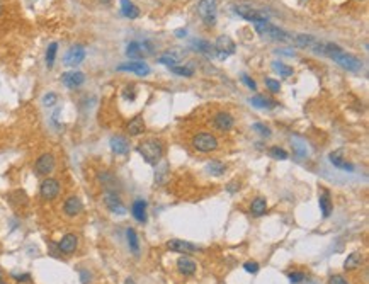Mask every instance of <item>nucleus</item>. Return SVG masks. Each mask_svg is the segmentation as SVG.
Wrapping results in <instances>:
<instances>
[{"instance_id": "nucleus-1", "label": "nucleus", "mask_w": 369, "mask_h": 284, "mask_svg": "<svg viewBox=\"0 0 369 284\" xmlns=\"http://www.w3.org/2000/svg\"><path fill=\"white\" fill-rule=\"evenodd\" d=\"M322 55L332 58L339 67H342L347 72H354V74H357V72L363 70V61L357 58V56L351 55V53L344 51L339 44L324 43V46H322Z\"/></svg>"}, {"instance_id": "nucleus-2", "label": "nucleus", "mask_w": 369, "mask_h": 284, "mask_svg": "<svg viewBox=\"0 0 369 284\" xmlns=\"http://www.w3.org/2000/svg\"><path fill=\"white\" fill-rule=\"evenodd\" d=\"M253 28H255L257 33L262 38H267V40L272 41H279V43H291L293 41V36L289 33H286L284 29L274 26L267 17H260L253 22Z\"/></svg>"}, {"instance_id": "nucleus-3", "label": "nucleus", "mask_w": 369, "mask_h": 284, "mask_svg": "<svg viewBox=\"0 0 369 284\" xmlns=\"http://www.w3.org/2000/svg\"><path fill=\"white\" fill-rule=\"evenodd\" d=\"M138 153L148 165H157L164 157V145L159 140H147L138 145Z\"/></svg>"}, {"instance_id": "nucleus-4", "label": "nucleus", "mask_w": 369, "mask_h": 284, "mask_svg": "<svg viewBox=\"0 0 369 284\" xmlns=\"http://www.w3.org/2000/svg\"><path fill=\"white\" fill-rule=\"evenodd\" d=\"M191 143L198 152L209 153L218 148V138L214 135H211V133H198V135L192 136Z\"/></svg>"}, {"instance_id": "nucleus-5", "label": "nucleus", "mask_w": 369, "mask_h": 284, "mask_svg": "<svg viewBox=\"0 0 369 284\" xmlns=\"http://www.w3.org/2000/svg\"><path fill=\"white\" fill-rule=\"evenodd\" d=\"M216 12H218V2L216 0H199L198 3V14L205 21L206 26L216 24Z\"/></svg>"}, {"instance_id": "nucleus-6", "label": "nucleus", "mask_w": 369, "mask_h": 284, "mask_svg": "<svg viewBox=\"0 0 369 284\" xmlns=\"http://www.w3.org/2000/svg\"><path fill=\"white\" fill-rule=\"evenodd\" d=\"M213 46H214V55H216L220 60L228 58V56L233 55L237 49L235 43H233V40L230 36H220Z\"/></svg>"}, {"instance_id": "nucleus-7", "label": "nucleus", "mask_w": 369, "mask_h": 284, "mask_svg": "<svg viewBox=\"0 0 369 284\" xmlns=\"http://www.w3.org/2000/svg\"><path fill=\"white\" fill-rule=\"evenodd\" d=\"M152 53H153V49H152V44H150L148 41H145V43L131 41V43L128 44V48H126V56L134 58V60H143L145 56L152 55Z\"/></svg>"}, {"instance_id": "nucleus-8", "label": "nucleus", "mask_w": 369, "mask_h": 284, "mask_svg": "<svg viewBox=\"0 0 369 284\" xmlns=\"http://www.w3.org/2000/svg\"><path fill=\"white\" fill-rule=\"evenodd\" d=\"M60 191H61V186L56 179H44L43 182H41L40 194L44 201H53V199H56Z\"/></svg>"}, {"instance_id": "nucleus-9", "label": "nucleus", "mask_w": 369, "mask_h": 284, "mask_svg": "<svg viewBox=\"0 0 369 284\" xmlns=\"http://www.w3.org/2000/svg\"><path fill=\"white\" fill-rule=\"evenodd\" d=\"M56 167V160L51 153H43V155L38 157L36 163H34V168L40 175H49Z\"/></svg>"}, {"instance_id": "nucleus-10", "label": "nucleus", "mask_w": 369, "mask_h": 284, "mask_svg": "<svg viewBox=\"0 0 369 284\" xmlns=\"http://www.w3.org/2000/svg\"><path fill=\"white\" fill-rule=\"evenodd\" d=\"M104 204H106V208L114 214L126 213V208H124V204H123L121 198H119L114 191H106V193H104Z\"/></svg>"}, {"instance_id": "nucleus-11", "label": "nucleus", "mask_w": 369, "mask_h": 284, "mask_svg": "<svg viewBox=\"0 0 369 284\" xmlns=\"http://www.w3.org/2000/svg\"><path fill=\"white\" fill-rule=\"evenodd\" d=\"M83 60H85V48H83V46H80V44H77V46L70 48L67 53H65L63 63L67 65V67H79Z\"/></svg>"}, {"instance_id": "nucleus-12", "label": "nucleus", "mask_w": 369, "mask_h": 284, "mask_svg": "<svg viewBox=\"0 0 369 284\" xmlns=\"http://www.w3.org/2000/svg\"><path fill=\"white\" fill-rule=\"evenodd\" d=\"M213 124L218 131H230L235 124V120L230 113H225V111H220V113L214 114L213 118Z\"/></svg>"}, {"instance_id": "nucleus-13", "label": "nucleus", "mask_w": 369, "mask_h": 284, "mask_svg": "<svg viewBox=\"0 0 369 284\" xmlns=\"http://www.w3.org/2000/svg\"><path fill=\"white\" fill-rule=\"evenodd\" d=\"M118 72H133V74H136L140 77H147L150 74V67L145 61L138 60V61H129V63L118 65Z\"/></svg>"}, {"instance_id": "nucleus-14", "label": "nucleus", "mask_w": 369, "mask_h": 284, "mask_svg": "<svg viewBox=\"0 0 369 284\" xmlns=\"http://www.w3.org/2000/svg\"><path fill=\"white\" fill-rule=\"evenodd\" d=\"M167 248L170 252H177V254H194V252H198V245L191 243V242H184V240H179V239H174L170 240L167 243Z\"/></svg>"}, {"instance_id": "nucleus-15", "label": "nucleus", "mask_w": 369, "mask_h": 284, "mask_svg": "<svg viewBox=\"0 0 369 284\" xmlns=\"http://www.w3.org/2000/svg\"><path fill=\"white\" fill-rule=\"evenodd\" d=\"M82 211H83V204L79 196H70V198H67V201L63 203V213L67 214V216L75 218V216H79Z\"/></svg>"}, {"instance_id": "nucleus-16", "label": "nucleus", "mask_w": 369, "mask_h": 284, "mask_svg": "<svg viewBox=\"0 0 369 284\" xmlns=\"http://www.w3.org/2000/svg\"><path fill=\"white\" fill-rule=\"evenodd\" d=\"M85 82V75L82 74V72H67V74L61 75V83H63L67 89H77V87H80L82 83Z\"/></svg>"}, {"instance_id": "nucleus-17", "label": "nucleus", "mask_w": 369, "mask_h": 284, "mask_svg": "<svg viewBox=\"0 0 369 284\" xmlns=\"http://www.w3.org/2000/svg\"><path fill=\"white\" fill-rule=\"evenodd\" d=\"M235 12L240 15V17H244L245 21L252 22V24L257 21V19L266 17V14L260 12V10H257V9H253V7H250V5H235Z\"/></svg>"}, {"instance_id": "nucleus-18", "label": "nucleus", "mask_w": 369, "mask_h": 284, "mask_svg": "<svg viewBox=\"0 0 369 284\" xmlns=\"http://www.w3.org/2000/svg\"><path fill=\"white\" fill-rule=\"evenodd\" d=\"M77 247H79V239H77V235H74V233H67L58 243L60 252L65 255L74 254V252L77 250Z\"/></svg>"}, {"instance_id": "nucleus-19", "label": "nucleus", "mask_w": 369, "mask_h": 284, "mask_svg": "<svg viewBox=\"0 0 369 284\" xmlns=\"http://www.w3.org/2000/svg\"><path fill=\"white\" fill-rule=\"evenodd\" d=\"M330 162H332L333 167L342 168V170H347V172H352V170H354V165L345 160L344 150H335V152L330 153Z\"/></svg>"}, {"instance_id": "nucleus-20", "label": "nucleus", "mask_w": 369, "mask_h": 284, "mask_svg": "<svg viewBox=\"0 0 369 284\" xmlns=\"http://www.w3.org/2000/svg\"><path fill=\"white\" fill-rule=\"evenodd\" d=\"M131 214L134 216V220L140 221V223H147L148 216H147V201L143 199H136L131 206Z\"/></svg>"}, {"instance_id": "nucleus-21", "label": "nucleus", "mask_w": 369, "mask_h": 284, "mask_svg": "<svg viewBox=\"0 0 369 284\" xmlns=\"http://www.w3.org/2000/svg\"><path fill=\"white\" fill-rule=\"evenodd\" d=\"M109 145H111V150H113L116 155H126V153L129 152V143L124 136H119V135L113 136Z\"/></svg>"}, {"instance_id": "nucleus-22", "label": "nucleus", "mask_w": 369, "mask_h": 284, "mask_svg": "<svg viewBox=\"0 0 369 284\" xmlns=\"http://www.w3.org/2000/svg\"><path fill=\"white\" fill-rule=\"evenodd\" d=\"M196 262L191 259V257H180V259L177 260V269L182 276H194L196 272Z\"/></svg>"}, {"instance_id": "nucleus-23", "label": "nucleus", "mask_w": 369, "mask_h": 284, "mask_svg": "<svg viewBox=\"0 0 369 284\" xmlns=\"http://www.w3.org/2000/svg\"><path fill=\"white\" fill-rule=\"evenodd\" d=\"M126 129H128L129 136H140L145 133V121L141 116H134L131 121L128 122V126H126Z\"/></svg>"}, {"instance_id": "nucleus-24", "label": "nucleus", "mask_w": 369, "mask_h": 284, "mask_svg": "<svg viewBox=\"0 0 369 284\" xmlns=\"http://www.w3.org/2000/svg\"><path fill=\"white\" fill-rule=\"evenodd\" d=\"M293 43L296 46H299V48H308V49H313L315 44L318 43L317 38H313L311 34H298V36L293 38Z\"/></svg>"}, {"instance_id": "nucleus-25", "label": "nucleus", "mask_w": 369, "mask_h": 284, "mask_svg": "<svg viewBox=\"0 0 369 284\" xmlns=\"http://www.w3.org/2000/svg\"><path fill=\"white\" fill-rule=\"evenodd\" d=\"M318 204H320V211L322 214H324V218H328L330 214H332V209H333V204H332V199H330V196L327 191L320 194V198H318Z\"/></svg>"}, {"instance_id": "nucleus-26", "label": "nucleus", "mask_w": 369, "mask_h": 284, "mask_svg": "<svg viewBox=\"0 0 369 284\" xmlns=\"http://www.w3.org/2000/svg\"><path fill=\"white\" fill-rule=\"evenodd\" d=\"M121 14L128 19H136L140 15V9L131 2V0H121Z\"/></svg>"}, {"instance_id": "nucleus-27", "label": "nucleus", "mask_w": 369, "mask_h": 284, "mask_svg": "<svg viewBox=\"0 0 369 284\" xmlns=\"http://www.w3.org/2000/svg\"><path fill=\"white\" fill-rule=\"evenodd\" d=\"M361 264H363V255H361V252H352V254L347 255V259H345L344 269L345 271H356L361 267Z\"/></svg>"}, {"instance_id": "nucleus-28", "label": "nucleus", "mask_w": 369, "mask_h": 284, "mask_svg": "<svg viewBox=\"0 0 369 284\" xmlns=\"http://www.w3.org/2000/svg\"><path fill=\"white\" fill-rule=\"evenodd\" d=\"M192 46H194L196 51L203 53V55L216 56V55H214V46L211 44L209 41H205V40H194V41H192Z\"/></svg>"}, {"instance_id": "nucleus-29", "label": "nucleus", "mask_w": 369, "mask_h": 284, "mask_svg": "<svg viewBox=\"0 0 369 284\" xmlns=\"http://www.w3.org/2000/svg\"><path fill=\"white\" fill-rule=\"evenodd\" d=\"M250 104L253 107H259V109H272V107L278 106V102L271 101L264 95H253V97H250Z\"/></svg>"}, {"instance_id": "nucleus-30", "label": "nucleus", "mask_w": 369, "mask_h": 284, "mask_svg": "<svg viewBox=\"0 0 369 284\" xmlns=\"http://www.w3.org/2000/svg\"><path fill=\"white\" fill-rule=\"evenodd\" d=\"M206 170L209 175H213V177H220L226 172V165L223 162H218V160H211L209 163L206 165Z\"/></svg>"}, {"instance_id": "nucleus-31", "label": "nucleus", "mask_w": 369, "mask_h": 284, "mask_svg": "<svg viewBox=\"0 0 369 284\" xmlns=\"http://www.w3.org/2000/svg\"><path fill=\"white\" fill-rule=\"evenodd\" d=\"M250 211L253 216H262L267 211V201L264 198H255L250 204Z\"/></svg>"}, {"instance_id": "nucleus-32", "label": "nucleus", "mask_w": 369, "mask_h": 284, "mask_svg": "<svg viewBox=\"0 0 369 284\" xmlns=\"http://www.w3.org/2000/svg\"><path fill=\"white\" fill-rule=\"evenodd\" d=\"M126 239H128V245H129V250L133 252L134 255L140 254V240H138V235L133 228L126 230Z\"/></svg>"}, {"instance_id": "nucleus-33", "label": "nucleus", "mask_w": 369, "mask_h": 284, "mask_svg": "<svg viewBox=\"0 0 369 284\" xmlns=\"http://www.w3.org/2000/svg\"><path fill=\"white\" fill-rule=\"evenodd\" d=\"M56 53H58V43H51L46 49V67L48 68H51L55 65Z\"/></svg>"}, {"instance_id": "nucleus-34", "label": "nucleus", "mask_w": 369, "mask_h": 284, "mask_svg": "<svg viewBox=\"0 0 369 284\" xmlns=\"http://www.w3.org/2000/svg\"><path fill=\"white\" fill-rule=\"evenodd\" d=\"M272 68H274V70L278 72L281 77H286V79L293 75V68H291L289 65L281 63V61H274V63H272Z\"/></svg>"}, {"instance_id": "nucleus-35", "label": "nucleus", "mask_w": 369, "mask_h": 284, "mask_svg": "<svg viewBox=\"0 0 369 284\" xmlns=\"http://www.w3.org/2000/svg\"><path fill=\"white\" fill-rule=\"evenodd\" d=\"M172 74L179 75V77H192L194 75V67H189V65H186V67H172L170 68Z\"/></svg>"}, {"instance_id": "nucleus-36", "label": "nucleus", "mask_w": 369, "mask_h": 284, "mask_svg": "<svg viewBox=\"0 0 369 284\" xmlns=\"http://www.w3.org/2000/svg\"><path fill=\"white\" fill-rule=\"evenodd\" d=\"M269 155L276 160H286L287 159V152L283 148H279V147H272L271 150H269Z\"/></svg>"}, {"instance_id": "nucleus-37", "label": "nucleus", "mask_w": 369, "mask_h": 284, "mask_svg": "<svg viewBox=\"0 0 369 284\" xmlns=\"http://www.w3.org/2000/svg\"><path fill=\"white\" fill-rule=\"evenodd\" d=\"M287 278H289L291 284H299V283L305 281L306 276H305V272H301V271H293V272H289V274H287Z\"/></svg>"}, {"instance_id": "nucleus-38", "label": "nucleus", "mask_w": 369, "mask_h": 284, "mask_svg": "<svg viewBox=\"0 0 369 284\" xmlns=\"http://www.w3.org/2000/svg\"><path fill=\"white\" fill-rule=\"evenodd\" d=\"M159 63L165 65V67L172 68V67H177V58H175L174 55H164L159 58Z\"/></svg>"}, {"instance_id": "nucleus-39", "label": "nucleus", "mask_w": 369, "mask_h": 284, "mask_svg": "<svg viewBox=\"0 0 369 284\" xmlns=\"http://www.w3.org/2000/svg\"><path fill=\"white\" fill-rule=\"evenodd\" d=\"M253 129H255V131L259 133L260 136H264V138L271 136V129H269L266 124H262V122H255V124H253Z\"/></svg>"}, {"instance_id": "nucleus-40", "label": "nucleus", "mask_w": 369, "mask_h": 284, "mask_svg": "<svg viewBox=\"0 0 369 284\" xmlns=\"http://www.w3.org/2000/svg\"><path fill=\"white\" fill-rule=\"evenodd\" d=\"M291 145H293L294 153L299 157V159H305V157L308 155V150H306V145H303V147H299V143H298V141H296V140H294Z\"/></svg>"}, {"instance_id": "nucleus-41", "label": "nucleus", "mask_w": 369, "mask_h": 284, "mask_svg": "<svg viewBox=\"0 0 369 284\" xmlns=\"http://www.w3.org/2000/svg\"><path fill=\"white\" fill-rule=\"evenodd\" d=\"M266 85H267V89L272 92V94H278V92L281 90V83H279V80H274V79H266Z\"/></svg>"}, {"instance_id": "nucleus-42", "label": "nucleus", "mask_w": 369, "mask_h": 284, "mask_svg": "<svg viewBox=\"0 0 369 284\" xmlns=\"http://www.w3.org/2000/svg\"><path fill=\"white\" fill-rule=\"evenodd\" d=\"M56 101H58V95L53 94V92H49V94H46L44 97H43V104H44L46 107L55 106V102H56Z\"/></svg>"}, {"instance_id": "nucleus-43", "label": "nucleus", "mask_w": 369, "mask_h": 284, "mask_svg": "<svg viewBox=\"0 0 369 284\" xmlns=\"http://www.w3.org/2000/svg\"><path fill=\"white\" fill-rule=\"evenodd\" d=\"M244 269L247 272H250V274H257V272H259V264L253 262V260H248V262L244 264Z\"/></svg>"}, {"instance_id": "nucleus-44", "label": "nucleus", "mask_w": 369, "mask_h": 284, "mask_svg": "<svg viewBox=\"0 0 369 284\" xmlns=\"http://www.w3.org/2000/svg\"><path fill=\"white\" fill-rule=\"evenodd\" d=\"M242 82H244L245 85H247V87H248V89H250V90H255V89H257V83L253 82V80H252V79H250V77H248V75H242Z\"/></svg>"}, {"instance_id": "nucleus-45", "label": "nucleus", "mask_w": 369, "mask_h": 284, "mask_svg": "<svg viewBox=\"0 0 369 284\" xmlns=\"http://www.w3.org/2000/svg\"><path fill=\"white\" fill-rule=\"evenodd\" d=\"M123 95H124V99H129V101H133L134 97H136V94H134V87L133 85H128L123 92Z\"/></svg>"}, {"instance_id": "nucleus-46", "label": "nucleus", "mask_w": 369, "mask_h": 284, "mask_svg": "<svg viewBox=\"0 0 369 284\" xmlns=\"http://www.w3.org/2000/svg\"><path fill=\"white\" fill-rule=\"evenodd\" d=\"M14 279L17 283H31V274H14Z\"/></svg>"}, {"instance_id": "nucleus-47", "label": "nucleus", "mask_w": 369, "mask_h": 284, "mask_svg": "<svg viewBox=\"0 0 369 284\" xmlns=\"http://www.w3.org/2000/svg\"><path fill=\"white\" fill-rule=\"evenodd\" d=\"M328 284H349V283L345 281L342 276H332V278L328 279Z\"/></svg>"}, {"instance_id": "nucleus-48", "label": "nucleus", "mask_w": 369, "mask_h": 284, "mask_svg": "<svg viewBox=\"0 0 369 284\" xmlns=\"http://www.w3.org/2000/svg\"><path fill=\"white\" fill-rule=\"evenodd\" d=\"M80 276H82V283L83 284H87V283H89L90 281V274H87V271H82V272H80Z\"/></svg>"}, {"instance_id": "nucleus-49", "label": "nucleus", "mask_w": 369, "mask_h": 284, "mask_svg": "<svg viewBox=\"0 0 369 284\" xmlns=\"http://www.w3.org/2000/svg\"><path fill=\"white\" fill-rule=\"evenodd\" d=\"M186 36V31H177V38H182Z\"/></svg>"}, {"instance_id": "nucleus-50", "label": "nucleus", "mask_w": 369, "mask_h": 284, "mask_svg": "<svg viewBox=\"0 0 369 284\" xmlns=\"http://www.w3.org/2000/svg\"><path fill=\"white\" fill-rule=\"evenodd\" d=\"M124 284H134V281H133L131 278H128V279H126V281H124Z\"/></svg>"}, {"instance_id": "nucleus-51", "label": "nucleus", "mask_w": 369, "mask_h": 284, "mask_svg": "<svg viewBox=\"0 0 369 284\" xmlns=\"http://www.w3.org/2000/svg\"><path fill=\"white\" fill-rule=\"evenodd\" d=\"M101 2H102V3H106V5H107V3H111V0H101Z\"/></svg>"}, {"instance_id": "nucleus-52", "label": "nucleus", "mask_w": 369, "mask_h": 284, "mask_svg": "<svg viewBox=\"0 0 369 284\" xmlns=\"http://www.w3.org/2000/svg\"><path fill=\"white\" fill-rule=\"evenodd\" d=\"M3 278V271H2V267H0V279Z\"/></svg>"}, {"instance_id": "nucleus-53", "label": "nucleus", "mask_w": 369, "mask_h": 284, "mask_svg": "<svg viewBox=\"0 0 369 284\" xmlns=\"http://www.w3.org/2000/svg\"><path fill=\"white\" fill-rule=\"evenodd\" d=\"M0 284H7L5 281H3V279H0Z\"/></svg>"}, {"instance_id": "nucleus-54", "label": "nucleus", "mask_w": 369, "mask_h": 284, "mask_svg": "<svg viewBox=\"0 0 369 284\" xmlns=\"http://www.w3.org/2000/svg\"><path fill=\"white\" fill-rule=\"evenodd\" d=\"M0 14H2V7H0Z\"/></svg>"}, {"instance_id": "nucleus-55", "label": "nucleus", "mask_w": 369, "mask_h": 284, "mask_svg": "<svg viewBox=\"0 0 369 284\" xmlns=\"http://www.w3.org/2000/svg\"><path fill=\"white\" fill-rule=\"evenodd\" d=\"M311 284H315V283H311Z\"/></svg>"}]
</instances>
